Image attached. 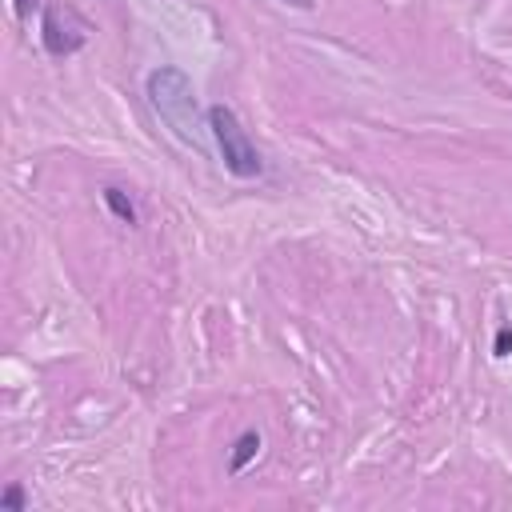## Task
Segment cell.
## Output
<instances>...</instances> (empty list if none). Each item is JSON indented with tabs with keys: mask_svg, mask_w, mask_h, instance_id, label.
<instances>
[{
	"mask_svg": "<svg viewBox=\"0 0 512 512\" xmlns=\"http://www.w3.org/2000/svg\"><path fill=\"white\" fill-rule=\"evenodd\" d=\"M148 104L156 108V116L192 148H204V124H200V104L192 92V80L180 68H156L144 80Z\"/></svg>",
	"mask_w": 512,
	"mask_h": 512,
	"instance_id": "obj_1",
	"label": "cell"
},
{
	"mask_svg": "<svg viewBox=\"0 0 512 512\" xmlns=\"http://www.w3.org/2000/svg\"><path fill=\"white\" fill-rule=\"evenodd\" d=\"M0 504H4V508H12V512H20V508H24V492H20L16 484H8V488H4V496H0Z\"/></svg>",
	"mask_w": 512,
	"mask_h": 512,
	"instance_id": "obj_6",
	"label": "cell"
},
{
	"mask_svg": "<svg viewBox=\"0 0 512 512\" xmlns=\"http://www.w3.org/2000/svg\"><path fill=\"white\" fill-rule=\"evenodd\" d=\"M256 452H260V436H256V432H244V436L236 440V448H232L228 468H232V472H244V464L256 460Z\"/></svg>",
	"mask_w": 512,
	"mask_h": 512,
	"instance_id": "obj_4",
	"label": "cell"
},
{
	"mask_svg": "<svg viewBox=\"0 0 512 512\" xmlns=\"http://www.w3.org/2000/svg\"><path fill=\"white\" fill-rule=\"evenodd\" d=\"M104 204H108L124 224H136V208H132V200H128L120 188H104Z\"/></svg>",
	"mask_w": 512,
	"mask_h": 512,
	"instance_id": "obj_5",
	"label": "cell"
},
{
	"mask_svg": "<svg viewBox=\"0 0 512 512\" xmlns=\"http://www.w3.org/2000/svg\"><path fill=\"white\" fill-rule=\"evenodd\" d=\"M208 128H212V136H216V144H220V156H224V168H228L232 176L252 180V176L264 172V160H260L256 144L244 136V128H240V120H236L232 108L212 104V108H208Z\"/></svg>",
	"mask_w": 512,
	"mask_h": 512,
	"instance_id": "obj_2",
	"label": "cell"
},
{
	"mask_svg": "<svg viewBox=\"0 0 512 512\" xmlns=\"http://www.w3.org/2000/svg\"><path fill=\"white\" fill-rule=\"evenodd\" d=\"M40 40H44L48 56H72L76 48H84V32H80V24H76V20H60V8H48V12H44Z\"/></svg>",
	"mask_w": 512,
	"mask_h": 512,
	"instance_id": "obj_3",
	"label": "cell"
},
{
	"mask_svg": "<svg viewBox=\"0 0 512 512\" xmlns=\"http://www.w3.org/2000/svg\"><path fill=\"white\" fill-rule=\"evenodd\" d=\"M280 4H292V8H300V12H308V8H312V0H280Z\"/></svg>",
	"mask_w": 512,
	"mask_h": 512,
	"instance_id": "obj_9",
	"label": "cell"
},
{
	"mask_svg": "<svg viewBox=\"0 0 512 512\" xmlns=\"http://www.w3.org/2000/svg\"><path fill=\"white\" fill-rule=\"evenodd\" d=\"M496 356H500V360L512 356V328H500V332H496Z\"/></svg>",
	"mask_w": 512,
	"mask_h": 512,
	"instance_id": "obj_7",
	"label": "cell"
},
{
	"mask_svg": "<svg viewBox=\"0 0 512 512\" xmlns=\"http://www.w3.org/2000/svg\"><path fill=\"white\" fill-rule=\"evenodd\" d=\"M36 4H40V0H16V16H20V20H28V16L36 12Z\"/></svg>",
	"mask_w": 512,
	"mask_h": 512,
	"instance_id": "obj_8",
	"label": "cell"
}]
</instances>
